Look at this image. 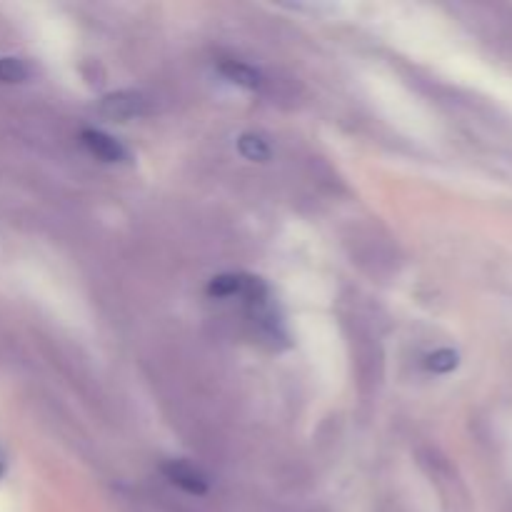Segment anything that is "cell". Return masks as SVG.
I'll use <instances>...</instances> for the list:
<instances>
[{
  "label": "cell",
  "instance_id": "obj_1",
  "mask_svg": "<svg viewBox=\"0 0 512 512\" xmlns=\"http://www.w3.org/2000/svg\"><path fill=\"white\" fill-rule=\"evenodd\" d=\"M163 475L175 485V488L185 490L190 495H205L210 490L208 475L195 465L185 463V460H170L163 465Z\"/></svg>",
  "mask_w": 512,
  "mask_h": 512
},
{
  "label": "cell",
  "instance_id": "obj_2",
  "mask_svg": "<svg viewBox=\"0 0 512 512\" xmlns=\"http://www.w3.org/2000/svg\"><path fill=\"white\" fill-rule=\"evenodd\" d=\"M100 110H103L108 118L115 120H128L135 115H143L148 110V100L143 93H135V90H120V93H110L100 100Z\"/></svg>",
  "mask_w": 512,
  "mask_h": 512
},
{
  "label": "cell",
  "instance_id": "obj_3",
  "mask_svg": "<svg viewBox=\"0 0 512 512\" xmlns=\"http://www.w3.org/2000/svg\"><path fill=\"white\" fill-rule=\"evenodd\" d=\"M80 143L85 145L88 153H93L95 158L103 160V163H125V160L130 158L128 150L120 145V140L110 138L103 130H83V133H80Z\"/></svg>",
  "mask_w": 512,
  "mask_h": 512
},
{
  "label": "cell",
  "instance_id": "obj_4",
  "mask_svg": "<svg viewBox=\"0 0 512 512\" xmlns=\"http://www.w3.org/2000/svg\"><path fill=\"white\" fill-rule=\"evenodd\" d=\"M220 73H223L230 83L240 85V88H248V90H255L260 83H263V78H260L258 70L250 68V65H245V63H240V60H223V63H220Z\"/></svg>",
  "mask_w": 512,
  "mask_h": 512
},
{
  "label": "cell",
  "instance_id": "obj_5",
  "mask_svg": "<svg viewBox=\"0 0 512 512\" xmlns=\"http://www.w3.org/2000/svg\"><path fill=\"white\" fill-rule=\"evenodd\" d=\"M238 150L243 158L253 160V163H265V160L270 158V145L263 135H255V133L240 135Z\"/></svg>",
  "mask_w": 512,
  "mask_h": 512
},
{
  "label": "cell",
  "instance_id": "obj_6",
  "mask_svg": "<svg viewBox=\"0 0 512 512\" xmlns=\"http://www.w3.org/2000/svg\"><path fill=\"white\" fill-rule=\"evenodd\" d=\"M30 78V65L20 58H0V83H25Z\"/></svg>",
  "mask_w": 512,
  "mask_h": 512
},
{
  "label": "cell",
  "instance_id": "obj_7",
  "mask_svg": "<svg viewBox=\"0 0 512 512\" xmlns=\"http://www.w3.org/2000/svg\"><path fill=\"white\" fill-rule=\"evenodd\" d=\"M425 365H428L433 373H448V370H453L455 365H458V355H455L453 350H438V353L430 355Z\"/></svg>",
  "mask_w": 512,
  "mask_h": 512
},
{
  "label": "cell",
  "instance_id": "obj_8",
  "mask_svg": "<svg viewBox=\"0 0 512 512\" xmlns=\"http://www.w3.org/2000/svg\"><path fill=\"white\" fill-rule=\"evenodd\" d=\"M3 473H5V463H3V460H0V478H3Z\"/></svg>",
  "mask_w": 512,
  "mask_h": 512
}]
</instances>
